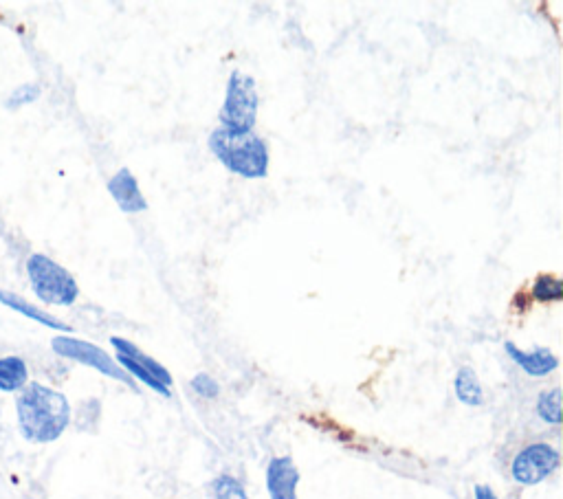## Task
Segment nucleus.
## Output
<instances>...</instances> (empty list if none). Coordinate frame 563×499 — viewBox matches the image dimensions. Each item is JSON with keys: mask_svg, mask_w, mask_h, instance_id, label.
<instances>
[{"mask_svg": "<svg viewBox=\"0 0 563 499\" xmlns=\"http://www.w3.org/2000/svg\"><path fill=\"white\" fill-rule=\"evenodd\" d=\"M16 418L22 438L33 445H49L71 425V403L53 387L29 381L16 394Z\"/></svg>", "mask_w": 563, "mask_h": 499, "instance_id": "f257e3e1", "label": "nucleus"}, {"mask_svg": "<svg viewBox=\"0 0 563 499\" xmlns=\"http://www.w3.org/2000/svg\"><path fill=\"white\" fill-rule=\"evenodd\" d=\"M209 150L231 174L242 179H264L269 172V148L256 132L216 128L209 137Z\"/></svg>", "mask_w": 563, "mask_h": 499, "instance_id": "f03ea898", "label": "nucleus"}, {"mask_svg": "<svg viewBox=\"0 0 563 499\" xmlns=\"http://www.w3.org/2000/svg\"><path fill=\"white\" fill-rule=\"evenodd\" d=\"M27 277L31 291L44 304L73 306L80 297V286H77L75 277L44 253H33L27 260Z\"/></svg>", "mask_w": 563, "mask_h": 499, "instance_id": "7ed1b4c3", "label": "nucleus"}, {"mask_svg": "<svg viewBox=\"0 0 563 499\" xmlns=\"http://www.w3.org/2000/svg\"><path fill=\"white\" fill-rule=\"evenodd\" d=\"M258 88L251 75L234 71L227 80L225 102L220 108V128L251 132L258 119Z\"/></svg>", "mask_w": 563, "mask_h": 499, "instance_id": "20e7f679", "label": "nucleus"}, {"mask_svg": "<svg viewBox=\"0 0 563 499\" xmlns=\"http://www.w3.org/2000/svg\"><path fill=\"white\" fill-rule=\"evenodd\" d=\"M51 348L62 359L82 363V365H86V368H93L99 374L108 376V379H115L119 383H126L130 387H135V383H132L130 376L119 368V363L113 357H110L106 350L95 346V343H91V341L77 339V337H71V335H60V337H55L51 341Z\"/></svg>", "mask_w": 563, "mask_h": 499, "instance_id": "39448f33", "label": "nucleus"}, {"mask_svg": "<svg viewBox=\"0 0 563 499\" xmlns=\"http://www.w3.org/2000/svg\"><path fill=\"white\" fill-rule=\"evenodd\" d=\"M559 462L561 456L553 445H548V442H533V445L524 447L515 456L511 464L513 480L522 486H535L548 480L559 469Z\"/></svg>", "mask_w": 563, "mask_h": 499, "instance_id": "423d86ee", "label": "nucleus"}, {"mask_svg": "<svg viewBox=\"0 0 563 499\" xmlns=\"http://www.w3.org/2000/svg\"><path fill=\"white\" fill-rule=\"evenodd\" d=\"M504 350L511 357V361L517 365V368L526 372L528 376H535V379H544V376L553 374L559 368V359L555 357V352L548 350V348L522 350V348H517L513 341H506Z\"/></svg>", "mask_w": 563, "mask_h": 499, "instance_id": "0eeeda50", "label": "nucleus"}, {"mask_svg": "<svg viewBox=\"0 0 563 499\" xmlns=\"http://www.w3.org/2000/svg\"><path fill=\"white\" fill-rule=\"evenodd\" d=\"M108 192L115 198V203L119 205V209L124 214H139L148 209L146 196L141 194L137 176L132 174L128 168H121L113 179L108 181Z\"/></svg>", "mask_w": 563, "mask_h": 499, "instance_id": "6e6552de", "label": "nucleus"}, {"mask_svg": "<svg viewBox=\"0 0 563 499\" xmlns=\"http://www.w3.org/2000/svg\"><path fill=\"white\" fill-rule=\"evenodd\" d=\"M297 486H300V471L293 458H273L267 467V491L271 499H297Z\"/></svg>", "mask_w": 563, "mask_h": 499, "instance_id": "1a4fd4ad", "label": "nucleus"}, {"mask_svg": "<svg viewBox=\"0 0 563 499\" xmlns=\"http://www.w3.org/2000/svg\"><path fill=\"white\" fill-rule=\"evenodd\" d=\"M0 304L7 306L9 310H16L18 315L27 317L31 321H36V324L44 326V328H51V330H62V332H71L73 328L69 324H64L58 317H53L49 313H44L38 306L29 304L25 297H20L16 293H9V291H0Z\"/></svg>", "mask_w": 563, "mask_h": 499, "instance_id": "9d476101", "label": "nucleus"}, {"mask_svg": "<svg viewBox=\"0 0 563 499\" xmlns=\"http://www.w3.org/2000/svg\"><path fill=\"white\" fill-rule=\"evenodd\" d=\"M110 346H113L115 352L121 354V357H128V359L135 361L137 365H141L143 370H148L154 376V379L163 383L165 387L172 385V374L165 370L157 359H152V357H148L146 352L139 350L132 341H128L124 337H110Z\"/></svg>", "mask_w": 563, "mask_h": 499, "instance_id": "9b49d317", "label": "nucleus"}, {"mask_svg": "<svg viewBox=\"0 0 563 499\" xmlns=\"http://www.w3.org/2000/svg\"><path fill=\"white\" fill-rule=\"evenodd\" d=\"M29 365L22 357H0V394H18L29 383Z\"/></svg>", "mask_w": 563, "mask_h": 499, "instance_id": "f8f14e48", "label": "nucleus"}, {"mask_svg": "<svg viewBox=\"0 0 563 499\" xmlns=\"http://www.w3.org/2000/svg\"><path fill=\"white\" fill-rule=\"evenodd\" d=\"M454 390L460 403H465L469 407H480L484 403V390H482V383L478 379V374L469 365L465 368H460L456 379H454Z\"/></svg>", "mask_w": 563, "mask_h": 499, "instance_id": "ddd939ff", "label": "nucleus"}, {"mask_svg": "<svg viewBox=\"0 0 563 499\" xmlns=\"http://www.w3.org/2000/svg\"><path fill=\"white\" fill-rule=\"evenodd\" d=\"M531 295L539 304H557L563 299V282L550 273L537 275L531 286Z\"/></svg>", "mask_w": 563, "mask_h": 499, "instance_id": "4468645a", "label": "nucleus"}, {"mask_svg": "<svg viewBox=\"0 0 563 499\" xmlns=\"http://www.w3.org/2000/svg\"><path fill=\"white\" fill-rule=\"evenodd\" d=\"M115 361L119 363V368L130 376V379H137L139 383L148 385L152 392H157V394H161V396H165V398H170V387H165L163 383H159L148 370H143L141 365H137L135 361L128 359V357H121V354H117Z\"/></svg>", "mask_w": 563, "mask_h": 499, "instance_id": "2eb2a0df", "label": "nucleus"}, {"mask_svg": "<svg viewBox=\"0 0 563 499\" xmlns=\"http://www.w3.org/2000/svg\"><path fill=\"white\" fill-rule=\"evenodd\" d=\"M537 414L544 423L557 427L561 423V390L553 387V390L542 392L537 398Z\"/></svg>", "mask_w": 563, "mask_h": 499, "instance_id": "dca6fc26", "label": "nucleus"}, {"mask_svg": "<svg viewBox=\"0 0 563 499\" xmlns=\"http://www.w3.org/2000/svg\"><path fill=\"white\" fill-rule=\"evenodd\" d=\"M212 495L214 499H249L245 486L234 475H218L212 482Z\"/></svg>", "mask_w": 563, "mask_h": 499, "instance_id": "f3484780", "label": "nucleus"}, {"mask_svg": "<svg viewBox=\"0 0 563 499\" xmlns=\"http://www.w3.org/2000/svg\"><path fill=\"white\" fill-rule=\"evenodd\" d=\"M38 97H40V86L38 84H22V86L16 88L14 93L9 95L7 108H20V106H25V104L36 102Z\"/></svg>", "mask_w": 563, "mask_h": 499, "instance_id": "a211bd4d", "label": "nucleus"}, {"mask_svg": "<svg viewBox=\"0 0 563 499\" xmlns=\"http://www.w3.org/2000/svg\"><path fill=\"white\" fill-rule=\"evenodd\" d=\"M192 390L203 398H216L218 392H220V387L209 374H196L192 379Z\"/></svg>", "mask_w": 563, "mask_h": 499, "instance_id": "6ab92c4d", "label": "nucleus"}, {"mask_svg": "<svg viewBox=\"0 0 563 499\" xmlns=\"http://www.w3.org/2000/svg\"><path fill=\"white\" fill-rule=\"evenodd\" d=\"M476 499H498V495H495L491 486L480 484V486H476Z\"/></svg>", "mask_w": 563, "mask_h": 499, "instance_id": "aec40b11", "label": "nucleus"}]
</instances>
